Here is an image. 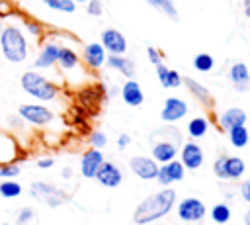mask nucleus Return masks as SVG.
Returning a JSON list of instances; mask_svg holds the SVG:
<instances>
[{"label": "nucleus", "mask_w": 250, "mask_h": 225, "mask_svg": "<svg viewBox=\"0 0 250 225\" xmlns=\"http://www.w3.org/2000/svg\"><path fill=\"white\" fill-rule=\"evenodd\" d=\"M176 203V190L174 188H164L156 194H150L146 200H143L135 213H133V221L137 225H146V223H152L160 217H164L172 205Z\"/></svg>", "instance_id": "1"}, {"label": "nucleus", "mask_w": 250, "mask_h": 225, "mask_svg": "<svg viewBox=\"0 0 250 225\" xmlns=\"http://www.w3.org/2000/svg\"><path fill=\"white\" fill-rule=\"evenodd\" d=\"M0 49L4 59L10 63H23L29 53L27 39L18 25H4L0 33Z\"/></svg>", "instance_id": "2"}, {"label": "nucleus", "mask_w": 250, "mask_h": 225, "mask_svg": "<svg viewBox=\"0 0 250 225\" xmlns=\"http://www.w3.org/2000/svg\"><path fill=\"white\" fill-rule=\"evenodd\" d=\"M20 84L23 88L25 94H29L31 98L35 100H41V102H51L57 98L59 94V88L57 84H53L49 78H45L43 74H39L37 70H27L21 74L20 78Z\"/></svg>", "instance_id": "3"}, {"label": "nucleus", "mask_w": 250, "mask_h": 225, "mask_svg": "<svg viewBox=\"0 0 250 225\" xmlns=\"http://www.w3.org/2000/svg\"><path fill=\"white\" fill-rule=\"evenodd\" d=\"M180 139L182 137H172V139H164V137H158V135H150V151H152V158L156 162H168L172 158H176L178 155V145H180Z\"/></svg>", "instance_id": "4"}, {"label": "nucleus", "mask_w": 250, "mask_h": 225, "mask_svg": "<svg viewBox=\"0 0 250 225\" xmlns=\"http://www.w3.org/2000/svg\"><path fill=\"white\" fill-rule=\"evenodd\" d=\"M18 115L23 121H27L31 125H39V127H43L55 119V113L47 106H39V104H21L18 108Z\"/></svg>", "instance_id": "5"}, {"label": "nucleus", "mask_w": 250, "mask_h": 225, "mask_svg": "<svg viewBox=\"0 0 250 225\" xmlns=\"http://www.w3.org/2000/svg\"><path fill=\"white\" fill-rule=\"evenodd\" d=\"M205 213H207V207L199 198H186L178 203V217L182 221L195 223V221H201Z\"/></svg>", "instance_id": "6"}, {"label": "nucleus", "mask_w": 250, "mask_h": 225, "mask_svg": "<svg viewBox=\"0 0 250 225\" xmlns=\"http://www.w3.org/2000/svg\"><path fill=\"white\" fill-rule=\"evenodd\" d=\"M184 164L176 158L168 160V162H162V166H158V172H156V180L162 184V186H170L174 182H180L184 180Z\"/></svg>", "instance_id": "7"}, {"label": "nucleus", "mask_w": 250, "mask_h": 225, "mask_svg": "<svg viewBox=\"0 0 250 225\" xmlns=\"http://www.w3.org/2000/svg\"><path fill=\"white\" fill-rule=\"evenodd\" d=\"M102 45L109 55H123L127 51V39L119 29L107 27L102 31Z\"/></svg>", "instance_id": "8"}, {"label": "nucleus", "mask_w": 250, "mask_h": 225, "mask_svg": "<svg viewBox=\"0 0 250 225\" xmlns=\"http://www.w3.org/2000/svg\"><path fill=\"white\" fill-rule=\"evenodd\" d=\"M129 168L133 170L135 176L143 178V180H152L156 178V172H158V162L150 157H133L129 160Z\"/></svg>", "instance_id": "9"}, {"label": "nucleus", "mask_w": 250, "mask_h": 225, "mask_svg": "<svg viewBox=\"0 0 250 225\" xmlns=\"http://www.w3.org/2000/svg\"><path fill=\"white\" fill-rule=\"evenodd\" d=\"M186 113H188V104L182 98L172 96V98H166V102L162 106V112H160V117L166 123H174V121H180Z\"/></svg>", "instance_id": "10"}, {"label": "nucleus", "mask_w": 250, "mask_h": 225, "mask_svg": "<svg viewBox=\"0 0 250 225\" xmlns=\"http://www.w3.org/2000/svg\"><path fill=\"white\" fill-rule=\"evenodd\" d=\"M96 180L105 188H117L121 184V180H123V174H121V170H119V166L115 162L104 160L102 166L96 172Z\"/></svg>", "instance_id": "11"}, {"label": "nucleus", "mask_w": 250, "mask_h": 225, "mask_svg": "<svg viewBox=\"0 0 250 225\" xmlns=\"http://www.w3.org/2000/svg\"><path fill=\"white\" fill-rule=\"evenodd\" d=\"M178 153H180V157H182L180 162L184 164V168L197 170V168L203 164V149H201L197 143H193V141L182 145V149H180Z\"/></svg>", "instance_id": "12"}, {"label": "nucleus", "mask_w": 250, "mask_h": 225, "mask_svg": "<svg viewBox=\"0 0 250 225\" xmlns=\"http://www.w3.org/2000/svg\"><path fill=\"white\" fill-rule=\"evenodd\" d=\"M102 162H104L102 149H94V147L88 149L80 158V174L84 178H96V172L102 166Z\"/></svg>", "instance_id": "13"}, {"label": "nucleus", "mask_w": 250, "mask_h": 225, "mask_svg": "<svg viewBox=\"0 0 250 225\" xmlns=\"http://www.w3.org/2000/svg\"><path fill=\"white\" fill-rule=\"evenodd\" d=\"M31 194L33 196H39V200L47 202L49 205H59V203L66 202V196L61 190H57L55 186H49L45 182H35L31 186Z\"/></svg>", "instance_id": "14"}, {"label": "nucleus", "mask_w": 250, "mask_h": 225, "mask_svg": "<svg viewBox=\"0 0 250 225\" xmlns=\"http://www.w3.org/2000/svg\"><path fill=\"white\" fill-rule=\"evenodd\" d=\"M119 94H121L123 102H125L127 106H131V108L141 106L143 100H145V94H143L141 84H139L137 80H133V78H129V80L119 88Z\"/></svg>", "instance_id": "15"}, {"label": "nucleus", "mask_w": 250, "mask_h": 225, "mask_svg": "<svg viewBox=\"0 0 250 225\" xmlns=\"http://www.w3.org/2000/svg\"><path fill=\"white\" fill-rule=\"evenodd\" d=\"M105 57H107V53H105V49H104L102 43H88L84 47V51H82V59H84V63L90 68L104 67L105 65Z\"/></svg>", "instance_id": "16"}, {"label": "nucleus", "mask_w": 250, "mask_h": 225, "mask_svg": "<svg viewBox=\"0 0 250 225\" xmlns=\"http://www.w3.org/2000/svg\"><path fill=\"white\" fill-rule=\"evenodd\" d=\"M59 47L55 41H49L41 47L39 55L35 57L33 61V68H51L55 63H57V55H59Z\"/></svg>", "instance_id": "17"}, {"label": "nucleus", "mask_w": 250, "mask_h": 225, "mask_svg": "<svg viewBox=\"0 0 250 225\" xmlns=\"http://www.w3.org/2000/svg\"><path fill=\"white\" fill-rule=\"evenodd\" d=\"M229 78L232 82V86L238 90V92H244L248 90L250 86V70L244 63H234L230 68H229Z\"/></svg>", "instance_id": "18"}, {"label": "nucleus", "mask_w": 250, "mask_h": 225, "mask_svg": "<svg viewBox=\"0 0 250 225\" xmlns=\"http://www.w3.org/2000/svg\"><path fill=\"white\" fill-rule=\"evenodd\" d=\"M219 123L225 131H229L236 125H244L246 123V112L240 108H229L219 115Z\"/></svg>", "instance_id": "19"}, {"label": "nucleus", "mask_w": 250, "mask_h": 225, "mask_svg": "<svg viewBox=\"0 0 250 225\" xmlns=\"http://www.w3.org/2000/svg\"><path fill=\"white\" fill-rule=\"evenodd\" d=\"M105 65L109 68H115L117 72L125 74L127 78H133L135 76V63L131 59L123 57V55H109V57H105Z\"/></svg>", "instance_id": "20"}, {"label": "nucleus", "mask_w": 250, "mask_h": 225, "mask_svg": "<svg viewBox=\"0 0 250 225\" xmlns=\"http://www.w3.org/2000/svg\"><path fill=\"white\" fill-rule=\"evenodd\" d=\"M156 76H158V80H160V84L164 88H178V86H182V74L178 70H174V68L164 67L162 63L156 65Z\"/></svg>", "instance_id": "21"}, {"label": "nucleus", "mask_w": 250, "mask_h": 225, "mask_svg": "<svg viewBox=\"0 0 250 225\" xmlns=\"http://www.w3.org/2000/svg\"><path fill=\"white\" fill-rule=\"evenodd\" d=\"M182 84H186L188 86V90L199 100V102H203L205 106H211L213 104V98H211V92L201 84V82H197L195 78H189V76H186V78H182Z\"/></svg>", "instance_id": "22"}, {"label": "nucleus", "mask_w": 250, "mask_h": 225, "mask_svg": "<svg viewBox=\"0 0 250 225\" xmlns=\"http://www.w3.org/2000/svg\"><path fill=\"white\" fill-rule=\"evenodd\" d=\"M78 55L74 49L70 47H59V55H57V65L62 68V70H72L78 67Z\"/></svg>", "instance_id": "23"}, {"label": "nucleus", "mask_w": 250, "mask_h": 225, "mask_svg": "<svg viewBox=\"0 0 250 225\" xmlns=\"http://www.w3.org/2000/svg\"><path fill=\"white\" fill-rule=\"evenodd\" d=\"M244 170H246V164H244V160L240 157H227V160H225V174H227L229 180L242 178Z\"/></svg>", "instance_id": "24"}, {"label": "nucleus", "mask_w": 250, "mask_h": 225, "mask_svg": "<svg viewBox=\"0 0 250 225\" xmlns=\"http://www.w3.org/2000/svg\"><path fill=\"white\" fill-rule=\"evenodd\" d=\"M229 141H230V145L236 147V149L246 147L248 141H250V133H248L246 125H236V127L229 129Z\"/></svg>", "instance_id": "25"}, {"label": "nucleus", "mask_w": 250, "mask_h": 225, "mask_svg": "<svg viewBox=\"0 0 250 225\" xmlns=\"http://www.w3.org/2000/svg\"><path fill=\"white\" fill-rule=\"evenodd\" d=\"M207 129H209V121H207V117H203V115H197V117H193V119L188 123V133H189V137H193V139L203 137V135L207 133Z\"/></svg>", "instance_id": "26"}, {"label": "nucleus", "mask_w": 250, "mask_h": 225, "mask_svg": "<svg viewBox=\"0 0 250 225\" xmlns=\"http://www.w3.org/2000/svg\"><path fill=\"white\" fill-rule=\"evenodd\" d=\"M154 10H158V12H162L164 16H168L170 20H178L180 16H178V10H176V6H174V2L172 0H146Z\"/></svg>", "instance_id": "27"}, {"label": "nucleus", "mask_w": 250, "mask_h": 225, "mask_svg": "<svg viewBox=\"0 0 250 225\" xmlns=\"http://www.w3.org/2000/svg\"><path fill=\"white\" fill-rule=\"evenodd\" d=\"M21 186L14 180V178H4V182L0 184V196L6 198V200H12V198H18L21 196Z\"/></svg>", "instance_id": "28"}, {"label": "nucleus", "mask_w": 250, "mask_h": 225, "mask_svg": "<svg viewBox=\"0 0 250 225\" xmlns=\"http://www.w3.org/2000/svg\"><path fill=\"white\" fill-rule=\"evenodd\" d=\"M215 65V59L209 55V53H197L193 57V68L197 72H209Z\"/></svg>", "instance_id": "29"}, {"label": "nucleus", "mask_w": 250, "mask_h": 225, "mask_svg": "<svg viewBox=\"0 0 250 225\" xmlns=\"http://www.w3.org/2000/svg\"><path fill=\"white\" fill-rule=\"evenodd\" d=\"M211 219L217 223V225H225L229 219H230V207L227 203H217L213 205L211 209Z\"/></svg>", "instance_id": "30"}, {"label": "nucleus", "mask_w": 250, "mask_h": 225, "mask_svg": "<svg viewBox=\"0 0 250 225\" xmlns=\"http://www.w3.org/2000/svg\"><path fill=\"white\" fill-rule=\"evenodd\" d=\"M41 2H45V6H49L51 10L64 12V14H72L76 10V4L72 0H41Z\"/></svg>", "instance_id": "31"}, {"label": "nucleus", "mask_w": 250, "mask_h": 225, "mask_svg": "<svg viewBox=\"0 0 250 225\" xmlns=\"http://www.w3.org/2000/svg\"><path fill=\"white\" fill-rule=\"evenodd\" d=\"M20 176V166L14 162H4L0 164V178H16Z\"/></svg>", "instance_id": "32"}, {"label": "nucleus", "mask_w": 250, "mask_h": 225, "mask_svg": "<svg viewBox=\"0 0 250 225\" xmlns=\"http://www.w3.org/2000/svg\"><path fill=\"white\" fill-rule=\"evenodd\" d=\"M90 145H92L94 149H104V147L107 145V137H105V133H102V131H94V133L90 135Z\"/></svg>", "instance_id": "33"}, {"label": "nucleus", "mask_w": 250, "mask_h": 225, "mask_svg": "<svg viewBox=\"0 0 250 225\" xmlns=\"http://www.w3.org/2000/svg\"><path fill=\"white\" fill-rule=\"evenodd\" d=\"M23 25H25V29H27L33 37H41V33H43V25H41L39 22H35V20H25Z\"/></svg>", "instance_id": "34"}, {"label": "nucleus", "mask_w": 250, "mask_h": 225, "mask_svg": "<svg viewBox=\"0 0 250 225\" xmlns=\"http://www.w3.org/2000/svg\"><path fill=\"white\" fill-rule=\"evenodd\" d=\"M86 4H88V6H86V12H88L90 16H94V18H98V16H102V12H104V6H102V0H88Z\"/></svg>", "instance_id": "35"}, {"label": "nucleus", "mask_w": 250, "mask_h": 225, "mask_svg": "<svg viewBox=\"0 0 250 225\" xmlns=\"http://www.w3.org/2000/svg\"><path fill=\"white\" fill-rule=\"evenodd\" d=\"M225 160H227V157L221 155V157L215 160V164H213V172H215V176H219V178H223V180H227V174H225Z\"/></svg>", "instance_id": "36"}, {"label": "nucleus", "mask_w": 250, "mask_h": 225, "mask_svg": "<svg viewBox=\"0 0 250 225\" xmlns=\"http://www.w3.org/2000/svg\"><path fill=\"white\" fill-rule=\"evenodd\" d=\"M31 219H33V209H31V207H21V209L18 211V223H20V225L29 223Z\"/></svg>", "instance_id": "37"}, {"label": "nucleus", "mask_w": 250, "mask_h": 225, "mask_svg": "<svg viewBox=\"0 0 250 225\" xmlns=\"http://www.w3.org/2000/svg\"><path fill=\"white\" fill-rule=\"evenodd\" d=\"M146 55H148V61H150V63H152L154 67L162 63V57H160L158 49H154V47H148V49H146Z\"/></svg>", "instance_id": "38"}, {"label": "nucleus", "mask_w": 250, "mask_h": 225, "mask_svg": "<svg viewBox=\"0 0 250 225\" xmlns=\"http://www.w3.org/2000/svg\"><path fill=\"white\" fill-rule=\"evenodd\" d=\"M240 196H242V200H244V202H248V203H250V178H248V180H244V182L240 184Z\"/></svg>", "instance_id": "39"}, {"label": "nucleus", "mask_w": 250, "mask_h": 225, "mask_svg": "<svg viewBox=\"0 0 250 225\" xmlns=\"http://www.w3.org/2000/svg\"><path fill=\"white\" fill-rule=\"evenodd\" d=\"M129 143H131V137H129L127 133H121V135L117 137V147H119V149H125Z\"/></svg>", "instance_id": "40"}, {"label": "nucleus", "mask_w": 250, "mask_h": 225, "mask_svg": "<svg viewBox=\"0 0 250 225\" xmlns=\"http://www.w3.org/2000/svg\"><path fill=\"white\" fill-rule=\"evenodd\" d=\"M53 164H55V160H53V158H49V157H47V158H39V160H37V166H39V168H51Z\"/></svg>", "instance_id": "41"}, {"label": "nucleus", "mask_w": 250, "mask_h": 225, "mask_svg": "<svg viewBox=\"0 0 250 225\" xmlns=\"http://www.w3.org/2000/svg\"><path fill=\"white\" fill-rule=\"evenodd\" d=\"M8 123H10L12 127H23V119H21L20 115H12V117L8 119Z\"/></svg>", "instance_id": "42"}, {"label": "nucleus", "mask_w": 250, "mask_h": 225, "mask_svg": "<svg viewBox=\"0 0 250 225\" xmlns=\"http://www.w3.org/2000/svg\"><path fill=\"white\" fill-rule=\"evenodd\" d=\"M61 176H62V178H70V176H72V168H68V166H64V168L61 170Z\"/></svg>", "instance_id": "43"}, {"label": "nucleus", "mask_w": 250, "mask_h": 225, "mask_svg": "<svg viewBox=\"0 0 250 225\" xmlns=\"http://www.w3.org/2000/svg\"><path fill=\"white\" fill-rule=\"evenodd\" d=\"M244 225H250V209L244 213Z\"/></svg>", "instance_id": "44"}, {"label": "nucleus", "mask_w": 250, "mask_h": 225, "mask_svg": "<svg viewBox=\"0 0 250 225\" xmlns=\"http://www.w3.org/2000/svg\"><path fill=\"white\" fill-rule=\"evenodd\" d=\"M119 92V88H111V92H109V96H115Z\"/></svg>", "instance_id": "45"}, {"label": "nucleus", "mask_w": 250, "mask_h": 225, "mask_svg": "<svg viewBox=\"0 0 250 225\" xmlns=\"http://www.w3.org/2000/svg\"><path fill=\"white\" fill-rule=\"evenodd\" d=\"M244 14L250 18V6H244Z\"/></svg>", "instance_id": "46"}, {"label": "nucleus", "mask_w": 250, "mask_h": 225, "mask_svg": "<svg viewBox=\"0 0 250 225\" xmlns=\"http://www.w3.org/2000/svg\"><path fill=\"white\" fill-rule=\"evenodd\" d=\"M74 4H84V2H88V0H72Z\"/></svg>", "instance_id": "47"}, {"label": "nucleus", "mask_w": 250, "mask_h": 225, "mask_svg": "<svg viewBox=\"0 0 250 225\" xmlns=\"http://www.w3.org/2000/svg\"><path fill=\"white\" fill-rule=\"evenodd\" d=\"M2 29H4V22H2V18H0V33H2Z\"/></svg>", "instance_id": "48"}, {"label": "nucleus", "mask_w": 250, "mask_h": 225, "mask_svg": "<svg viewBox=\"0 0 250 225\" xmlns=\"http://www.w3.org/2000/svg\"><path fill=\"white\" fill-rule=\"evenodd\" d=\"M244 6H250V0H244Z\"/></svg>", "instance_id": "49"}, {"label": "nucleus", "mask_w": 250, "mask_h": 225, "mask_svg": "<svg viewBox=\"0 0 250 225\" xmlns=\"http://www.w3.org/2000/svg\"><path fill=\"white\" fill-rule=\"evenodd\" d=\"M2 225H10V223H2Z\"/></svg>", "instance_id": "50"}]
</instances>
